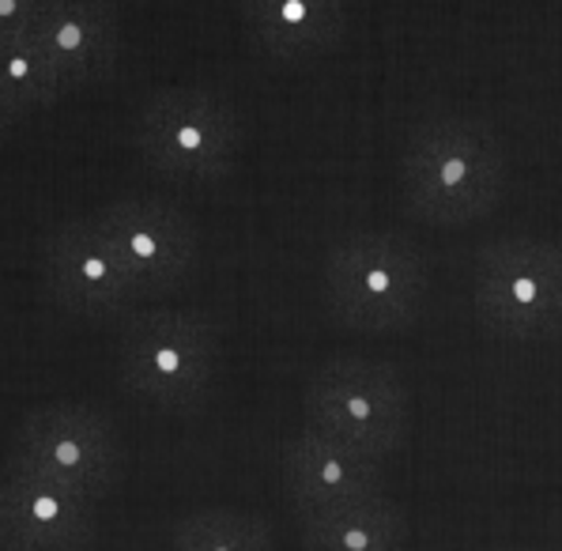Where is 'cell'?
<instances>
[{
	"mask_svg": "<svg viewBox=\"0 0 562 551\" xmlns=\"http://www.w3.org/2000/svg\"><path fill=\"white\" fill-rule=\"evenodd\" d=\"M8 469L57 480L102 503L121 484L125 450L106 412L76 401H54L38 404L20 419L8 450Z\"/></svg>",
	"mask_w": 562,
	"mask_h": 551,
	"instance_id": "7",
	"label": "cell"
},
{
	"mask_svg": "<svg viewBox=\"0 0 562 551\" xmlns=\"http://www.w3.org/2000/svg\"><path fill=\"white\" fill-rule=\"evenodd\" d=\"M241 27L265 57L310 65L348 34V0H238Z\"/></svg>",
	"mask_w": 562,
	"mask_h": 551,
	"instance_id": "13",
	"label": "cell"
},
{
	"mask_svg": "<svg viewBox=\"0 0 562 551\" xmlns=\"http://www.w3.org/2000/svg\"><path fill=\"white\" fill-rule=\"evenodd\" d=\"M0 94L20 114L38 106H54L68 94L65 76L38 46V38H4L0 42Z\"/></svg>",
	"mask_w": 562,
	"mask_h": 551,
	"instance_id": "16",
	"label": "cell"
},
{
	"mask_svg": "<svg viewBox=\"0 0 562 551\" xmlns=\"http://www.w3.org/2000/svg\"><path fill=\"white\" fill-rule=\"evenodd\" d=\"M99 540V503L83 491L31 472L0 480V548L4 551H91Z\"/></svg>",
	"mask_w": 562,
	"mask_h": 551,
	"instance_id": "10",
	"label": "cell"
},
{
	"mask_svg": "<svg viewBox=\"0 0 562 551\" xmlns=\"http://www.w3.org/2000/svg\"><path fill=\"white\" fill-rule=\"evenodd\" d=\"M280 476L291 506H295V518L389 495L385 461L367 458V453L317 435L310 427L283 442Z\"/></svg>",
	"mask_w": 562,
	"mask_h": 551,
	"instance_id": "11",
	"label": "cell"
},
{
	"mask_svg": "<svg viewBox=\"0 0 562 551\" xmlns=\"http://www.w3.org/2000/svg\"><path fill=\"white\" fill-rule=\"evenodd\" d=\"M68 91L88 88L114 68L121 54V12L114 0H54L34 31Z\"/></svg>",
	"mask_w": 562,
	"mask_h": 551,
	"instance_id": "12",
	"label": "cell"
},
{
	"mask_svg": "<svg viewBox=\"0 0 562 551\" xmlns=\"http://www.w3.org/2000/svg\"><path fill=\"white\" fill-rule=\"evenodd\" d=\"M472 310L487 337L509 344L562 333V246L514 235L480 249L472 269Z\"/></svg>",
	"mask_w": 562,
	"mask_h": 551,
	"instance_id": "6",
	"label": "cell"
},
{
	"mask_svg": "<svg viewBox=\"0 0 562 551\" xmlns=\"http://www.w3.org/2000/svg\"><path fill=\"white\" fill-rule=\"evenodd\" d=\"M38 269L49 303L72 317L121 322L140 310V291L121 269L117 254L99 235L91 215L60 220L46 230L38 246Z\"/></svg>",
	"mask_w": 562,
	"mask_h": 551,
	"instance_id": "9",
	"label": "cell"
},
{
	"mask_svg": "<svg viewBox=\"0 0 562 551\" xmlns=\"http://www.w3.org/2000/svg\"><path fill=\"white\" fill-rule=\"evenodd\" d=\"M91 223L117 254L144 299H167L189 283L201 257V230L162 196H117L91 212Z\"/></svg>",
	"mask_w": 562,
	"mask_h": 551,
	"instance_id": "8",
	"label": "cell"
},
{
	"mask_svg": "<svg viewBox=\"0 0 562 551\" xmlns=\"http://www.w3.org/2000/svg\"><path fill=\"white\" fill-rule=\"evenodd\" d=\"M220 363L223 333L201 310L151 306L121 317L114 344L121 390L167 416L201 412L215 390Z\"/></svg>",
	"mask_w": 562,
	"mask_h": 551,
	"instance_id": "2",
	"label": "cell"
},
{
	"mask_svg": "<svg viewBox=\"0 0 562 551\" xmlns=\"http://www.w3.org/2000/svg\"><path fill=\"white\" fill-rule=\"evenodd\" d=\"M49 8H54V0H0V42L34 38Z\"/></svg>",
	"mask_w": 562,
	"mask_h": 551,
	"instance_id": "17",
	"label": "cell"
},
{
	"mask_svg": "<svg viewBox=\"0 0 562 551\" xmlns=\"http://www.w3.org/2000/svg\"><path fill=\"white\" fill-rule=\"evenodd\" d=\"M503 551H521V548H503Z\"/></svg>",
	"mask_w": 562,
	"mask_h": 551,
	"instance_id": "19",
	"label": "cell"
},
{
	"mask_svg": "<svg viewBox=\"0 0 562 551\" xmlns=\"http://www.w3.org/2000/svg\"><path fill=\"white\" fill-rule=\"evenodd\" d=\"M20 117H23L20 110H15L12 102L4 99V94H0V144H4L8 136L15 133V125H20Z\"/></svg>",
	"mask_w": 562,
	"mask_h": 551,
	"instance_id": "18",
	"label": "cell"
},
{
	"mask_svg": "<svg viewBox=\"0 0 562 551\" xmlns=\"http://www.w3.org/2000/svg\"><path fill=\"white\" fill-rule=\"evenodd\" d=\"M167 551H276L272 525L249 510L204 506L170 525Z\"/></svg>",
	"mask_w": 562,
	"mask_h": 551,
	"instance_id": "15",
	"label": "cell"
},
{
	"mask_svg": "<svg viewBox=\"0 0 562 551\" xmlns=\"http://www.w3.org/2000/svg\"><path fill=\"white\" fill-rule=\"evenodd\" d=\"M302 416L317 435L389 461L408 446L412 393L393 363L336 356L310 374L302 390Z\"/></svg>",
	"mask_w": 562,
	"mask_h": 551,
	"instance_id": "4",
	"label": "cell"
},
{
	"mask_svg": "<svg viewBox=\"0 0 562 551\" xmlns=\"http://www.w3.org/2000/svg\"><path fill=\"white\" fill-rule=\"evenodd\" d=\"M555 551H562V544H559V548H555Z\"/></svg>",
	"mask_w": 562,
	"mask_h": 551,
	"instance_id": "20",
	"label": "cell"
},
{
	"mask_svg": "<svg viewBox=\"0 0 562 551\" xmlns=\"http://www.w3.org/2000/svg\"><path fill=\"white\" fill-rule=\"evenodd\" d=\"M133 148L170 182L215 185L238 162L241 117L212 88H159L136 110Z\"/></svg>",
	"mask_w": 562,
	"mask_h": 551,
	"instance_id": "5",
	"label": "cell"
},
{
	"mask_svg": "<svg viewBox=\"0 0 562 551\" xmlns=\"http://www.w3.org/2000/svg\"><path fill=\"white\" fill-rule=\"evenodd\" d=\"M509 155L498 133L469 114H430L401 151V201L430 227H472L503 204Z\"/></svg>",
	"mask_w": 562,
	"mask_h": 551,
	"instance_id": "1",
	"label": "cell"
},
{
	"mask_svg": "<svg viewBox=\"0 0 562 551\" xmlns=\"http://www.w3.org/2000/svg\"><path fill=\"white\" fill-rule=\"evenodd\" d=\"M302 551H408L412 525L396 498H367L340 510L302 514Z\"/></svg>",
	"mask_w": 562,
	"mask_h": 551,
	"instance_id": "14",
	"label": "cell"
},
{
	"mask_svg": "<svg viewBox=\"0 0 562 551\" xmlns=\"http://www.w3.org/2000/svg\"><path fill=\"white\" fill-rule=\"evenodd\" d=\"M322 280L333 322L367 337L412 329L430 291L423 249L389 230H356L336 238L325 254Z\"/></svg>",
	"mask_w": 562,
	"mask_h": 551,
	"instance_id": "3",
	"label": "cell"
}]
</instances>
